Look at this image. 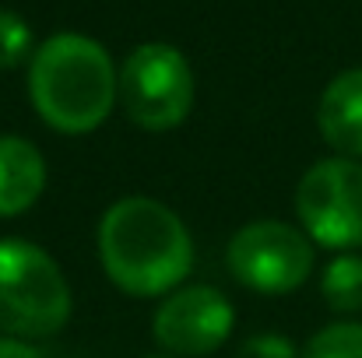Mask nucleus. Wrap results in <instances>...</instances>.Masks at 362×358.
<instances>
[{"label":"nucleus","instance_id":"9","mask_svg":"<svg viewBox=\"0 0 362 358\" xmlns=\"http://www.w3.org/2000/svg\"><path fill=\"white\" fill-rule=\"evenodd\" d=\"M46 190V158L42 151L18 137L0 133V218L25 215Z\"/></svg>","mask_w":362,"mask_h":358},{"label":"nucleus","instance_id":"2","mask_svg":"<svg viewBox=\"0 0 362 358\" xmlns=\"http://www.w3.org/2000/svg\"><path fill=\"white\" fill-rule=\"evenodd\" d=\"M28 99L46 126L88 133L103 126L120 99V74L103 42L81 32L42 39L28 64Z\"/></svg>","mask_w":362,"mask_h":358},{"label":"nucleus","instance_id":"11","mask_svg":"<svg viewBox=\"0 0 362 358\" xmlns=\"http://www.w3.org/2000/svg\"><path fill=\"white\" fill-rule=\"evenodd\" d=\"M303 358H362V323H331L310 338Z\"/></svg>","mask_w":362,"mask_h":358},{"label":"nucleus","instance_id":"15","mask_svg":"<svg viewBox=\"0 0 362 358\" xmlns=\"http://www.w3.org/2000/svg\"><path fill=\"white\" fill-rule=\"evenodd\" d=\"M148 358H176V355H148Z\"/></svg>","mask_w":362,"mask_h":358},{"label":"nucleus","instance_id":"10","mask_svg":"<svg viewBox=\"0 0 362 358\" xmlns=\"http://www.w3.org/2000/svg\"><path fill=\"white\" fill-rule=\"evenodd\" d=\"M320 292L331 309L338 313H359L362 309V256L341 253L327 263L320 278Z\"/></svg>","mask_w":362,"mask_h":358},{"label":"nucleus","instance_id":"4","mask_svg":"<svg viewBox=\"0 0 362 358\" xmlns=\"http://www.w3.org/2000/svg\"><path fill=\"white\" fill-rule=\"evenodd\" d=\"M194 71L169 42L137 46L120 67V106L141 130L162 133L180 126L194 109Z\"/></svg>","mask_w":362,"mask_h":358},{"label":"nucleus","instance_id":"8","mask_svg":"<svg viewBox=\"0 0 362 358\" xmlns=\"http://www.w3.org/2000/svg\"><path fill=\"white\" fill-rule=\"evenodd\" d=\"M317 126L341 158H362V67L341 71L324 88Z\"/></svg>","mask_w":362,"mask_h":358},{"label":"nucleus","instance_id":"5","mask_svg":"<svg viewBox=\"0 0 362 358\" xmlns=\"http://www.w3.org/2000/svg\"><path fill=\"white\" fill-rule=\"evenodd\" d=\"M296 215L306 236L327 249L362 246V162L324 158L296 186Z\"/></svg>","mask_w":362,"mask_h":358},{"label":"nucleus","instance_id":"7","mask_svg":"<svg viewBox=\"0 0 362 358\" xmlns=\"http://www.w3.org/2000/svg\"><path fill=\"white\" fill-rule=\"evenodd\" d=\"M233 323H236L233 302L215 285H190L162 299L151 330L169 355L197 358L222 348L233 334Z\"/></svg>","mask_w":362,"mask_h":358},{"label":"nucleus","instance_id":"6","mask_svg":"<svg viewBox=\"0 0 362 358\" xmlns=\"http://www.w3.org/2000/svg\"><path fill=\"white\" fill-rule=\"evenodd\" d=\"M233 278L264 295H285L313 274V239L285 222H250L226 249Z\"/></svg>","mask_w":362,"mask_h":358},{"label":"nucleus","instance_id":"1","mask_svg":"<svg viewBox=\"0 0 362 358\" xmlns=\"http://www.w3.org/2000/svg\"><path fill=\"white\" fill-rule=\"evenodd\" d=\"M99 260L127 295H169L194 267V239L162 201L123 197L99 222Z\"/></svg>","mask_w":362,"mask_h":358},{"label":"nucleus","instance_id":"14","mask_svg":"<svg viewBox=\"0 0 362 358\" xmlns=\"http://www.w3.org/2000/svg\"><path fill=\"white\" fill-rule=\"evenodd\" d=\"M0 358H42L28 341H21V338H7V334H0Z\"/></svg>","mask_w":362,"mask_h":358},{"label":"nucleus","instance_id":"12","mask_svg":"<svg viewBox=\"0 0 362 358\" xmlns=\"http://www.w3.org/2000/svg\"><path fill=\"white\" fill-rule=\"evenodd\" d=\"M32 53V25L18 11L0 7V71L25 64Z\"/></svg>","mask_w":362,"mask_h":358},{"label":"nucleus","instance_id":"13","mask_svg":"<svg viewBox=\"0 0 362 358\" xmlns=\"http://www.w3.org/2000/svg\"><path fill=\"white\" fill-rule=\"evenodd\" d=\"M236 358H303V355L281 334H257V338H246L243 341Z\"/></svg>","mask_w":362,"mask_h":358},{"label":"nucleus","instance_id":"3","mask_svg":"<svg viewBox=\"0 0 362 358\" xmlns=\"http://www.w3.org/2000/svg\"><path fill=\"white\" fill-rule=\"evenodd\" d=\"M71 285L60 263L28 239H0V334L35 341L71 320Z\"/></svg>","mask_w":362,"mask_h":358}]
</instances>
